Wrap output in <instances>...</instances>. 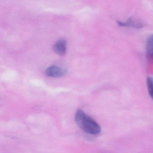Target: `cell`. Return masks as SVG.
Wrapping results in <instances>:
<instances>
[{"instance_id":"obj_1","label":"cell","mask_w":153,"mask_h":153,"mask_svg":"<svg viewBox=\"0 0 153 153\" xmlns=\"http://www.w3.org/2000/svg\"><path fill=\"white\" fill-rule=\"evenodd\" d=\"M75 120L78 125L88 134L96 135L101 131V128L98 123L81 110L77 111Z\"/></svg>"},{"instance_id":"obj_2","label":"cell","mask_w":153,"mask_h":153,"mask_svg":"<svg viewBox=\"0 0 153 153\" xmlns=\"http://www.w3.org/2000/svg\"><path fill=\"white\" fill-rule=\"evenodd\" d=\"M45 72L47 76L54 78L61 77L65 74V71L63 69L57 66L49 67L46 70Z\"/></svg>"},{"instance_id":"obj_3","label":"cell","mask_w":153,"mask_h":153,"mask_svg":"<svg viewBox=\"0 0 153 153\" xmlns=\"http://www.w3.org/2000/svg\"><path fill=\"white\" fill-rule=\"evenodd\" d=\"M67 49V44L66 41L59 40L53 45V50L55 53L58 55L62 56L65 54Z\"/></svg>"},{"instance_id":"obj_4","label":"cell","mask_w":153,"mask_h":153,"mask_svg":"<svg viewBox=\"0 0 153 153\" xmlns=\"http://www.w3.org/2000/svg\"><path fill=\"white\" fill-rule=\"evenodd\" d=\"M118 23L119 25L122 27L132 26L133 27H136V28H141L143 26V25L141 23L134 21L131 19H130L127 22H125V23L118 21Z\"/></svg>"},{"instance_id":"obj_5","label":"cell","mask_w":153,"mask_h":153,"mask_svg":"<svg viewBox=\"0 0 153 153\" xmlns=\"http://www.w3.org/2000/svg\"><path fill=\"white\" fill-rule=\"evenodd\" d=\"M147 56L150 61L153 60V38L152 36L149 37L147 42Z\"/></svg>"},{"instance_id":"obj_6","label":"cell","mask_w":153,"mask_h":153,"mask_svg":"<svg viewBox=\"0 0 153 153\" xmlns=\"http://www.w3.org/2000/svg\"><path fill=\"white\" fill-rule=\"evenodd\" d=\"M153 82L151 78L148 77L147 78L148 88L149 93L151 97H153Z\"/></svg>"}]
</instances>
